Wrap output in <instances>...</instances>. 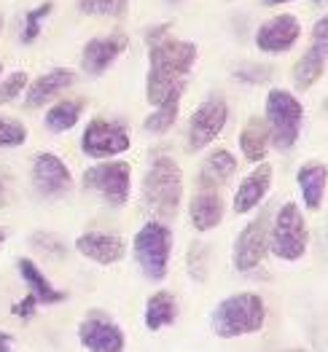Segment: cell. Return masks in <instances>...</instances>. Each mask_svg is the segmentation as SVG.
<instances>
[{
    "label": "cell",
    "mask_w": 328,
    "mask_h": 352,
    "mask_svg": "<svg viewBox=\"0 0 328 352\" xmlns=\"http://www.w3.org/2000/svg\"><path fill=\"white\" fill-rule=\"evenodd\" d=\"M35 304H38V298H35V296H32V294L25 296V298H22V301L14 307V312H17L19 318H30L32 312H35Z\"/></svg>",
    "instance_id": "34"
},
{
    "label": "cell",
    "mask_w": 328,
    "mask_h": 352,
    "mask_svg": "<svg viewBox=\"0 0 328 352\" xmlns=\"http://www.w3.org/2000/svg\"><path fill=\"white\" fill-rule=\"evenodd\" d=\"M188 215L191 226L197 232H210L223 221V202L218 197V186L197 183V194L188 202Z\"/></svg>",
    "instance_id": "17"
},
{
    "label": "cell",
    "mask_w": 328,
    "mask_h": 352,
    "mask_svg": "<svg viewBox=\"0 0 328 352\" xmlns=\"http://www.w3.org/2000/svg\"><path fill=\"white\" fill-rule=\"evenodd\" d=\"M0 28H3V19H0Z\"/></svg>",
    "instance_id": "40"
},
{
    "label": "cell",
    "mask_w": 328,
    "mask_h": 352,
    "mask_svg": "<svg viewBox=\"0 0 328 352\" xmlns=\"http://www.w3.org/2000/svg\"><path fill=\"white\" fill-rule=\"evenodd\" d=\"M11 350H14V339L0 331V352H11Z\"/></svg>",
    "instance_id": "35"
},
{
    "label": "cell",
    "mask_w": 328,
    "mask_h": 352,
    "mask_svg": "<svg viewBox=\"0 0 328 352\" xmlns=\"http://www.w3.org/2000/svg\"><path fill=\"white\" fill-rule=\"evenodd\" d=\"M183 197V173L170 156H156L143 177V205L156 218H173Z\"/></svg>",
    "instance_id": "2"
},
{
    "label": "cell",
    "mask_w": 328,
    "mask_h": 352,
    "mask_svg": "<svg viewBox=\"0 0 328 352\" xmlns=\"http://www.w3.org/2000/svg\"><path fill=\"white\" fill-rule=\"evenodd\" d=\"M32 186L41 197L57 199V197H65L73 188V175L57 153L41 151L32 159Z\"/></svg>",
    "instance_id": "10"
},
{
    "label": "cell",
    "mask_w": 328,
    "mask_h": 352,
    "mask_svg": "<svg viewBox=\"0 0 328 352\" xmlns=\"http://www.w3.org/2000/svg\"><path fill=\"white\" fill-rule=\"evenodd\" d=\"M30 245L38 253L49 256V258H65V256H67L65 242H62L60 236L49 234V232H35V234L30 236Z\"/></svg>",
    "instance_id": "29"
},
{
    "label": "cell",
    "mask_w": 328,
    "mask_h": 352,
    "mask_svg": "<svg viewBox=\"0 0 328 352\" xmlns=\"http://www.w3.org/2000/svg\"><path fill=\"white\" fill-rule=\"evenodd\" d=\"M175 118H178V102H167V105H159V108L143 121V126H146L149 135H164V132L175 124Z\"/></svg>",
    "instance_id": "27"
},
{
    "label": "cell",
    "mask_w": 328,
    "mask_h": 352,
    "mask_svg": "<svg viewBox=\"0 0 328 352\" xmlns=\"http://www.w3.org/2000/svg\"><path fill=\"white\" fill-rule=\"evenodd\" d=\"M76 84V73L65 70V67H52L49 73H43L41 78H35L30 87L25 89V105L28 108H41L46 105L52 97H57L60 91Z\"/></svg>",
    "instance_id": "19"
},
{
    "label": "cell",
    "mask_w": 328,
    "mask_h": 352,
    "mask_svg": "<svg viewBox=\"0 0 328 352\" xmlns=\"http://www.w3.org/2000/svg\"><path fill=\"white\" fill-rule=\"evenodd\" d=\"M307 223L296 202H285L277 210V218L269 229V250L283 261H298L307 253Z\"/></svg>",
    "instance_id": "6"
},
{
    "label": "cell",
    "mask_w": 328,
    "mask_h": 352,
    "mask_svg": "<svg viewBox=\"0 0 328 352\" xmlns=\"http://www.w3.org/2000/svg\"><path fill=\"white\" fill-rule=\"evenodd\" d=\"M0 70H3V65H0Z\"/></svg>",
    "instance_id": "41"
},
{
    "label": "cell",
    "mask_w": 328,
    "mask_h": 352,
    "mask_svg": "<svg viewBox=\"0 0 328 352\" xmlns=\"http://www.w3.org/2000/svg\"><path fill=\"white\" fill-rule=\"evenodd\" d=\"M267 143H269V129L267 121L259 116L248 118V124L239 132V151L248 162H264L267 156Z\"/></svg>",
    "instance_id": "22"
},
{
    "label": "cell",
    "mask_w": 328,
    "mask_h": 352,
    "mask_svg": "<svg viewBox=\"0 0 328 352\" xmlns=\"http://www.w3.org/2000/svg\"><path fill=\"white\" fill-rule=\"evenodd\" d=\"M170 250H173V232L162 221H149L135 234V261L151 283H162L167 277Z\"/></svg>",
    "instance_id": "5"
},
{
    "label": "cell",
    "mask_w": 328,
    "mask_h": 352,
    "mask_svg": "<svg viewBox=\"0 0 328 352\" xmlns=\"http://www.w3.org/2000/svg\"><path fill=\"white\" fill-rule=\"evenodd\" d=\"M28 132L14 118H0V148H17L25 143Z\"/></svg>",
    "instance_id": "30"
},
{
    "label": "cell",
    "mask_w": 328,
    "mask_h": 352,
    "mask_svg": "<svg viewBox=\"0 0 328 352\" xmlns=\"http://www.w3.org/2000/svg\"><path fill=\"white\" fill-rule=\"evenodd\" d=\"M76 250L100 266L119 264L127 253V242L119 234H108V232H87L76 239Z\"/></svg>",
    "instance_id": "16"
},
{
    "label": "cell",
    "mask_w": 328,
    "mask_h": 352,
    "mask_svg": "<svg viewBox=\"0 0 328 352\" xmlns=\"http://www.w3.org/2000/svg\"><path fill=\"white\" fill-rule=\"evenodd\" d=\"M269 250V218L259 215L253 218L242 232H239L237 242H234V253L232 261L237 272H253L256 266L264 261Z\"/></svg>",
    "instance_id": "11"
},
{
    "label": "cell",
    "mask_w": 328,
    "mask_h": 352,
    "mask_svg": "<svg viewBox=\"0 0 328 352\" xmlns=\"http://www.w3.org/2000/svg\"><path fill=\"white\" fill-rule=\"evenodd\" d=\"M81 151L91 159H108L129 151V132L124 124H116L111 118H91L81 138Z\"/></svg>",
    "instance_id": "8"
},
{
    "label": "cell",
    "mask_w": 328,
    "mask_h": 352,
    "mask_svg": "<svg viewBox=\"0 0 328 352\" xmlns=\"http://www.w3.org/2000/svg\"><path fill=\"white\" fill-rule=\"evenodd\" d=\"M6 236H8V232H6L3 226H0V245H3V239H6Z\"/></svg>",
    "instance_id": "38"
},
{
    "label": "cell",
    "mask_w": 328,
    "mask_h": 352,
    "mask_svg": "<svg viewBox=\"0 0 328 352\" xmlns=\"http://www.w3.org/2000/svg\"><path fill=\"white\" fill-rule=\"evenodd\" d=\"M328 22L320 19L315 30H312V46L304 52V57L296 62L294 67V81L298 89H309L326 70V59H328Z\"/></svg>",
    "instance_id": "13"
},
{
    "label": "cell",
    "mask_w": 328,
    "mask_h": 352,
    "mask_svg": "<svg viewBox=\"0 0 328 352\" xmlns=\"http://www.w3.org/2000/svg\"><path fill=\"white\" fill-rule=\"evenodd\" d=\"M267 121L272 146L277 151H288L296 146L298 135H301L304 108L291 91L272 89L267 94Z\"/></svg>",
    "instance_id": "4"
},
{
    "label": "cell",
    "mask_w": 328,
    "mask_h": 352,
    "mask_svg": "<svg viewBox=\"0 0 328 352\" xmlns=\"http://www.w3.org/2000/svg\"><path fill=\"white\" fill-rule=\"evenodd\" d=\"M269 186H272V164L259 162V167L239 183L237 194H234V212L245 215V212L256 210L269 194Z\"/></svg>",
    "instance_id": "18"
},
{
    "label": "cell",
    "mask_w": 328,
    "mask_h": 352,
    "mask_svg": "<svg viewBox=\"0 0 328 352\" xmlns=\"http://www.w3.org/2000/svg\"><path fill=\"white\" fill-rule=\"evenodd\" d=\"M264 320H267V304L259 294L229 296L210 315L212 333L221 339H237L245 333H256L264 328Z\"/></svg>",
    "instance_id": "3"
},
{
    "label": "cell",
    "mask_w": 328,
    "mask_h": 352,
    "mask_svg": "<svg viewBox=\"0 0 328 352\" xmlns=\"http://www.w3.org/2000/svg\"><path fill=\"white\" fill-rule=\"evenodd\" d=\"M3 197H6V183H3V177H0V202H3Z\"/></svg>",
    "instance_id": "37"
},
{
    "label": "cell",
    "mask_w": 328,
    "mask_h": 352,
    "mask_svg": "<svg viewBox=\"0 0 328 352\" xmlns=\"http://www.w3.org/2000/svg\"><path fill=\"white\" fill-rule=\"evenodd\" d=\"M52 11H54V6H52V3H41L38 8L28 11L25 25H22V32H19V41H22V43H32V41L41 35V22H43Z\"/></svg>",
    "instance_id": "28"
},
{
    "label": "cell",
    "mask_w": 328,
    "mask_h": 352,
    "mask_svg": "<svg viewBox=\"0 0 328 352\" xmlns=\"http://www.w3.org/2000/svg\"><path fill=\"white\" fill-rule=\"evenodd\" d=\"M127 0H78V11L87 16H113L121 19L127 14Z\"/></svg>",
    "instance_id": "26"
},
{
    "label": "cell",
    "mask_w": 328,
    "mask_h": 352,
    "mask_svg": "<svg viewBox=\"0 0 328 352\" xmlns=\"http://www.w3.org/2000/svg\"><path fill=\"white\" fill-rule=\"evenodd\" d=\"M175 318H178L175 296L170 291H159V294L151 296L149 304H146V325H149V331H159L164 325L175 323Z\"/></svg>",
    "instance_id": "24"
},
{
    "label": "cell",
    "mask_w": 328,
    "mask_h": 352,
    "mask_svg": "<svg viewBox=\"0 0 328 352\" xmlns=\"http://www.w3.org/2000/svg\"><path fill=\"white\" fill-rule=\"evenodd\" d=\"M84 183L89 191H97L102 197V202H108L111 207H124L132 191V167L119 159L102 162L84 173Z\"/></svg>",
    "instance_id": "7"
},
{
    "label": "cell",
    "mask_w": 328,
    "mask_h": 352,
    "mask_svg": "<svg viewBox=\"0 0 328 352\" xmlns=\"http://www.w3.org/2000/svg\"><path fill=\"white\" fill-rule=\"evenodd\" d=\"M301 25L294 14H277L256 30V46L267 54H285L296 46Z\"/></svg>",
    "instance_id": "12"
},
{
    "label": "cell",
    "mask_w": 328,
    "mask_h": 352,
    "mask_svg": "<svg viewBox=\"0 0 328 352\" xmlns=\"http://www.w3.org/2000/svg\"><path fill=\"white\" fill-rule=\"evenodd\" d=\"M25 89H28V76H25L22 70H19V73H11L8 78H3V81H0V105L17 100Z\"/></svg>",
    "instance_id": "31"
},
{
    "label": "cell",
    "mask_w": 328,
    "mask_h": 352,
    "mask_svg": "<svg viewBox=\"0 0 328 352\" xmlns=\"http://www.w3.org/2000/svg\"><path fill=\"white\" fill-rule=\"evenodd\" d=\"M229 121V105L221 97H208L188 121V148L202 151L208 148L226 126Z\"/></svg>",
    "instance_id": "9"
},
{
    "label": "cell",
    "mask_w": 328,
    "mask_h": 352,
    "mask_svg": "<svg viewBox=\"0 0 328 352\" xmlns=\"http://www.w3.org/2000/svg\"><path fill=\"white\" fill-rule=\"evenodd\" d=\"M312 3H326V0H312Z\"/></svg>",
    "instance_id": "39"
},
{
    "label": "cell",
    "mask_w": 328,
    "mask_h": 352,
    "mask_svg": "<svg viewBox=\"0 0 328 352\" xmlns=\"http://www.w3.org/2000/svg\"><path fill=\"white\" fill-rule=\"evenodd\" d=\"M17 269H19L22 280L28 283L30 294L35 296L41 304H62V301L67 298V294H65V291H57V288L43 277V272L32 264L30 258H19V261H17Z\"/></svg>",
    "instance_id": "21"
},
{
    "label": "cell",
    "mask_w": 328,
    "mask_h": 352,
    "mask_svg": "<svg viewBox=\"0 0 328 352\" xmlns=\"http://www.w3.org/2000/svg\"><path fill=\"white\" fill-rule=\"evenodd\" d=\"M127 43L129 41H127L124 32H113L108 38H94V41H89L84 46V52H81V67H84V73L102 76L113 65V59H119L127 52Z\"/></svg>",
    "instance_id": "15"
},
{
    "label": "cell",
    "mask_w": 328,
    "mask_h": 352,
    "mask_svg": "<svg viewBox=\"0 0 328 352\" xmlns=\"http://www.w3.org/2000/svg\"><path fill=\"white\" fill-rule=\"evenodd\" d=\"M149 78H146V97L153 108L167 105V102H180L186 78L199 57L197 43L191 41H175L167 38V25L149 32Z\"/></svg>",
    "instance_id": "1"
},
{
    "label": "cell",
    "mask_w": 328,
    "mask_h": 352,
    "mask_svg": "<svg viewBox=\"0 0 328 352\" xmlns=\"http://www.w3.org/2000/svg\"><path fill=\"white\" fill-rule=\"evenodd\" d=\"M81 118V100H62L57 105H52V111H46L43 124L52 132H67L70 126H76V121Z\"/></svg>",
    "instance_id": "25"
},
{
    "label": "cell",
    "mask_w": 328,
    "mask_h": 352,
    "mask_svg": "<svg viewBox=\"0 0 328 352\" xmlns=\"http://www.w3.org/2000/svg\"><path fill=\"white\" fill-rule=\"evenodd\" d=\"M234 173H237V159H234L226 148H218V151L208 153V159H205V164H202V173H199V180H197V183L221 186V183H226Z\"/></svg>",
    "instance_id": "23"
},
{
    "label": "cell",
    "mask_w": 328,
    "mask_h": 352,
    "mask_svg": "<svg viewBox=\"0 0 328 352\" xmlns=\"http://www.w3.org/2000/svg\"><path fill=\"white\" fill-rule=\"evenodd\" d=\"M78 342L89 352H121L127 347L124 331L102 315H89L78 328Z\"/></svg>",
    "instance_id": "14"
},
{
    "label": "cell",
    "mask_w": 328,
    "mask_h": 352,
    "mask_svg": "<svg viewBox=\"0 0 328 352\" xmlns=\"http://www.w3.org/2000/svg\"><path fill=\"white\" fill-rule=\"evenodd\" d=\"M188 272L194 280H205L208 277V248L205 245H191L188 250Z\"/></svg>",
    "instance_id": "32"
},
{
    "label": "cell",
    "mask_w": 328,
    "mask_h": 352,
    "mask_svg": "<svg viewBox=\"0 0 328 352\" xmlns=\"http://www.w3.org/2000/svg\"><path fill=\"white\" fill-rule=\"evenodd\" d=\"M280 3H291V0H264V6H280Z\"/></svg>",
    "instance_id": "36"
},
{
    "label": "cell",
    "mask_w": 328,
    "mask_h": 352,
    "mask_svg": "<svg viewBox=\"0 0 328 352\" xmlns=\"http://www.w3.org/2000/svg\"><path fill=\"white\" fill-rule=\"evenodd\" d=\"M296 180L307 210H320L323 194H326V164L323 162H307V164H301Z\"/></svg>",
    "instance_id": "20"
},
{
    "label": "cell",
    "mask_w": 328,
    "mask_h": 352,
    "mask_svg": "<svg viewBox=\"0 0 328 352\" xmlns=\"http://www.w3.org/2000/svg\"><path fill=\"white\" fill-rule=\"evenodd\" d=\"M237 78H242V81H267L269 78V70L267 67H261V65H250V67H245V70H237L234 73Z\"/></svg>",
    "instance_id": "33"
}]
</instances>
